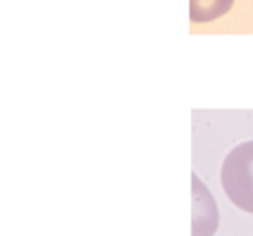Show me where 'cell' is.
<instances>
[{
  "label": "cell",
  "instance_id": "2",
  "mask_svg": "<svg viewBox=\"0 0 253 236\" xmlns=\"http://www.w3.org/2000/svg\"><path fill=\"white\" fill-rule=\"evenodd\" d=\"M234 0H190V20L206 23L224 15L233 6Z\"/></svg>",
  "mask_w": 253,
  "mask_h": 236
},
{
  "label": "cell",
  "instance_id": "1",
  "mask_svg": "<svg viewBox=\"0 0 253 236\" xmlns=\"http://www.w3.org/2000/svg\"><path fill=\"white\" fill-rule=\"evenodd\" d=\"M221 183L235 205L253 214V140L227 154L221 167Z\"/></svg>",
  "mask_w": 253,
  "mask_h": 236
}]
</instances>
